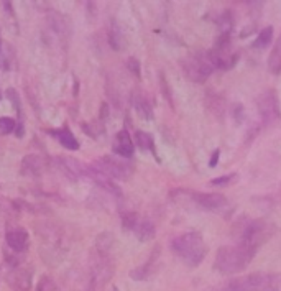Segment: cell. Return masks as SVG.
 I'll return each mask as SVG.
<instances>
[{
    "mask_svg": "<svg viewBox=\"0 0 281 291\" xmlns=\"http://www.w3.org/2000/svg\"><path fill=\"white\" fill-rule=\"evenodd\" d=\"M253 255L255 252L245 249V247H242L239 244L225 245L217 250L214 266L222 275H235L246 268V265L251 261Z\"/></svg>",
    "mask_w": 281,
    "mask_h": 291,
    "instance_id": "6da1fadb",
    "label": "cell"
},
{
    "mask_svg": "<svg viewBox=\"0 0 281 291\" xmlns=\"http://www.w3.org/2000/svg\"><path fill=\"white\" fill-rule=\"evenodd\" d=\"M171 250L184 261L187 266L194 268L204 260L207 247L199 232H186L171 240Z\"/></svg>",
    "mask_w": 281,
    "mask_h": 291,
    "instance_id": "7a4b0ae2",
    "label": "cell"
},
{
    "mask_svg": "<svg viewBox=\"0 0 281 291\" xmlns=\"http://www.w3.org/2000/svg\"><path fill=\"white\" fill-rule=\"evenodd\" d=\"M273 232H275L273 224H270V222H266L263 219L248 220L240 229L239 245L245 247V249H248L251 252H256L273 235Z\"/></svg>",
    "mask_w": 281,
    "mask_h": 291,
    "instance_id": "3957f363",
    "label": "cell"
},
{
    "mask_svg": "<svg viewBox=\"0 0 281 291\" xmlns=\"http://www.w3.org/2000/svg\"><path fill=\"white\" fill-rule=\"evenodd\" d=\"M182 69L191 81L201 84L215 71V66L209 56V51H197L182 61Z\"/></svg>",
    "mask_w": 281,
    "mask_h": 291,
    "instance_id": "277c9868",
    "label": "cell"
},
{
    "mask_svg": "<svg viewBox=\"0 0 281 291\" xmlns=\"http://www.w3.org/2000/svg\"><path fill=\"white\" fill-rule=\"evenodd\" d=\"M256 104H258V112L261 115V120H263L266 127L281 125V109L275 89H268V91L261 92Z\"/></svg>",
    "mask_w": 281,
    "mask_h": 291,
    "instance_id": "5b68a950",
    "label": "cell"
},
{
    "mask_svg": "<svg viewBox=\"0 0 281 291\" xmlns=\"http://www.w3.org/2000/svg\"><path fill=\"white\" fill-rule=\"evenodd\" d=\"M227 291H276L273 280L265 273H251L244 278L232 280Z\"/></svg>",
    "mask_w": 281,
    "mask_h": 291,
    "instance_id": "8992f818",
    "label": "cell"
},
{
    "mask_svg": "<svg viewBox=\"0 0 281 291\" xmlns=\"http://www.w3.org/2000/svg\"><path fill=\"white\" fill-rule=\"evenodd\" d=\"M92 166L108 176L110 180H127L132 173V166L127 161L117 160L113 156H102L92 163Z\"/></svg>",
    "mask_w": 281,
    "mask_h": 291,
    "instance_id": "52a82bcc",
    "label": "cell"
},
{
    "mask_svg": "<svg viewBox=\"0 0 281 291\" xmlns=\"http://www.w3.org/2000/svg\"><path fill=\"white\" fill-rule=\"evenodd\" d=\"M54 165L58 166V170L63 173L64 176H68L69 180H79V178L86 176L87 166L81 163L76 158L71 156H56L54 158Z\"/></svg>",
    "mask_w": 281,
    "mask_h": 291,
    "instance_id": "ba28073f",
    "label": "cell"
},
{
    "mask_svg": "<svg viewBox=\"0 0 281 291\" xmlns=\"http://www.w3.org/2000/svg\"><path fill=\"white\" fill-rule=\"evenodd\" d=\"M192 201L204 209L219 211L227 206V197L220 192H189Z\"/></svg>",
    "mask_w": 281,
    "mask_h": 291,
    "instance_id": "9c48e42d",
    "label": "cell"
},
{
    "mask_svg": "<svg viewBox=\"0 0 281 291\" xmlns=\"http://www.w3.org/2000/svg\"><path fill=\"white\" fill-rule=\"evenodd\" d=\"M113 266L112 261L107 258V255H101L92 263V283L94 285H101V283H107L112 276Z\"/></svg>",
    "mask_w": 281,
    "mask_h": 291,
    "instance_id": "30bf717a",
    "label": "cell"
},
{
    "mask_svg": "<svg viewBox=\"0 0 281 291\" xmlns=\"http://www.w3.org/2000/svg\"><path fill=\"white\" fill-rule=\"evenodd\" d=\"M8 285L15 291H30L32 288V270L15 266L8 271Z\"/></svg>",
    "mask_w": 281,
    "mask_h": 291,
    "instance_id": "8fae6325",
    "label": "cell"
},
{
    "mask_svg": "<svg viewBox=\"0 0 281 291\" xmlns=\"http://www.w3.org/2000/svg\"><path fill=\"white\" fill-rule=\"evenodd\" d=\"M86 176H89L91 180L96 182V184H99L102 187V189H105L108 192H112L113 196H120L122 192L120 189L117 187V184L113 182V180H110L108 176H105L104 173H101L99 170H96L92 165L91 166H87V170H86Z\"/></svg>",
    "mask_w": 281,
    "mask_h": 291,
    "instance_id": "7c38bea8",
    "label": "cell"
},
{
    "mask_svg": "<svg viewBox=\"0 0 281 291\" xmlns=\"http://www.w3.org/2000/svg\"><path fill=\"white\" fill-rule=\"evenodd\" d=\"M46 161L39 155H27L22 160V173L23 176H39L43 175Z\"/></svg>",
    "mask_w": 281,
    "mask_h": 291,
    "instance_id": "4fadbf2b",
    "label": "cell"
},
{
    "mask_svg": "<svg viewBox=\"0 0 281 291\" xmlns=\"http://www.w3.org/2000/svg\"><path fill=\"white\" fill-rule=\"evenodd\" d=\"M5 240H7L8 249L15 252V254H22L28 247V234H27V230H23V229L8 230Z\"/></svg>",
    "mask_w": 281,
    "mask_h": 291,
    "instance_id": "5bb4252c",
    "label": "cell"
},
{
    "mask_svg": "<svg viewBox=\"0 0 281 291\" xmlns=\"http://www.w3.org/2000/svg\"><path fill=\"white\" fill-rule=\"evenodd\" d=\"M113 150H115V153H118V155L123 156V158H130L133 155L135 148H133L132 137L128 135L127 130H120L117 133L115 143H113Z\"/></svg>",
    "mask_w": 281,
    "mask_h": 291,
    "instance_id": "9a60e30c",
    "label": "cell"
},
{
    "mask_svg": "<svg viewBox=\"0 0 281 291\" xmlns=\"http://www.w3.org/2000/svg\"><path fill=\"white\" fill-rule=\"evenodd\" d=\"M133 107H135L137 113L145 120H151L153 118V109L150 101L145 97V94H141L140 91H137L133 94Z\"/></svg>",
    "mask_w": 281,
    "mask_h": 291,
    "instance_id": "2e32d148",
    "label": "cell"
},
{
    "mask_svg": "<svg viewBox=\"0 0 281 291\" xmlns=\"http://www.w3.org/2000/svg\"><path fill=\"white\" fill-rule=\"evenodd\" d=\"M158 254H160V249H155V252H153V255L150 256V260H148L146 263H143L141 266H138V268L132 270V271H130V276H132V278L137 280V281L146 280L148 276H150V275L153 273V270H155V263H156Z\"/></svg>",
    "mask_w": 281,
    "mask_h": 291,
    "instance_id": "e0dca14e",
    "label": "cell"
},
{
    "mask_svg": "<svg viewBox=\"0 0 281 291\" xmlns=\"http://www.w3.org/2000/svg\"><path fill=\"white\" fill-rule=\"evenodd\" d=\"M108 44H110L112 49H115V51H122V49H125L127 46V38L122 32L120 25L117 22H112L110 30H108Z\"/></svg>",
    "mask_w": 281,
    "mask_h": 291,
    "instance_id": "ac0fdd59",
    "label": "cell"
},
{
    "mask_svg": "<svg viewBox=\"0 0 281 291\" xmlns=\"http://www.w3.org/2000/svg\"><path fill=\"white\" fill-rule=\"evenodd\" d=\"M133 234H135L141 242L151 240L153 237H155V224H153L150 219H141L140 217L135 229H133Z\"/></svg>",
    "mask_w": 281,
    "mask_h": 291,
    "instance_id": "d6986e66",
    "label": "cell"
},
{
    "mask_svg": "<svg viewBox=\"0 0 281 291\" xmlns=\"http://www.w3.org/2000/svg\"><path fill=\"white\" fill-rule=\"evenodd\" d=\"M53 137H56L59 143L68 148V150H79V142L76 140V137L72 135L71 130H68V128H61V130H54L51 132Z\"/></svg>",
    "mask_w": 281,
    "mask_h": 291,
    "instance_id": "ffe728a7",
    "label": "cell"
},
{
    "mask_svg": "<svg viewBox=\"0 0 281 291\" xmlns=\"http://www.w3.org/2000/svg\"><path fill=\"white\" fill-rule=\"evenodd\" d=\"M268 69H270L271 74H280L281 73V36L278 38V41L275 43V46L270 53Z\"/></svg>",
    "mask_w": 281,
    "mask_h": 291,
    "instance_id": "44dd1931",
    "label": "cell"
},
{
    "mask_svg": "<svg viewBox=\"0 0 281 291\" xmlns=\"http://www.w3.org/2000/svg\"><path fill=\"white\" fill-rule=\"evenodd\" d=\"M49 23H51V27L54 28V32L58 35H61V36H66V33H69V22L68 18H64V15H59L56 12H53L49 15Z\"/></svg>",
    "mask_w": 281,
    "mask_h": 291,
    "instance_id": "7402d4cb",
    "label": "cell"
},
{
    "mask_svg": "<svg viewBox=\"0 0 281 291\" xmlns=\"http://www.w3.org/2000/svg\"><path fill=\"white\" fill-rule=\"evenodd\" d=\"M112 244H113V235L110 232H102L96 239V252L101 255H107L108 250L112 249Z\"/></svg>",
    "mask_w": 281,
    "mask_h": 291,
    "instance_id": "603a6c76",
    "label": "cell"
},
{
    "mask_svg": "<svg viewBox=\"0 0 281 291\" xmlns=\"http://www.w3.org/2000/svg\"><path fill=\"white\" fill-rule=\"evenodd\" d=\"M271 39H273V27H266L258 33V36H256L255 43H253V48L263 49L266 46H270Z\"/></svg>",
    "mask_w": 281,
    "mask_h": 291,
    "instance_id": "cb8c5ba5",
    "label": "cell"
},
{
    "mask_svg": "<svg viewBox=\"0 0 281 291\" xmlns=\"http://www.w3.org/2000/svg\"><path fill=\"white\" fill-rule=\"evenodd\" d=\"M135 142L137 145L141 148V150H155V143H153V137L150 133L143 132V130H137L135 132Z\"/></svg>",
    "mask_w": 281,
    "mask_h": 291,
    "instance_id": "d4e9b609",
    "label": "cell"
},
{
    "mask_svg": "<svg viewBox=\"0 0 281 291\" xmlns=\"http://www.w3.org/2000/svg\"><path fill=\"white\" fill-rule=\"evenodd\" d=\"M219 28H220V33H230L232 35V28H234V17H232V12H229V10H225V12L219 17Z\"/></svg>",
    "mask_w": 281,
    "mask_h": 291,
    "instance_id": "484cf974",
    "label": "cell"
},
{
    "mask_svg": "<svg viewBox=\"0 0 281 291\" xmlns=\"http://www.w3.org/2000/svg\"><path fill=\"white\" fill-rule=\"evenodd\" d=\"M138 219H140V217H138V214H135V212H125V214H122V225H123V230L133 232V229H135Z\"/></svg>",
    "mask_w": 281,
    "mask_h": 291,
    "instance_id": "4316f807",
    "label": "cell"
},
{
    "mask_svg": "<svg viewBox=\"0 0 281 291\" xmlns=\"http://www.w3.org/2000/svg\"><path fill=\"white\" fill-rule=\"evenodd\" d=\"M84 130H86V133L89 137L97 138L99 135H102L105 128H104V125L101 122H91V123H84Z\"/></svg>",
    "mask_w": 281,
    "mask_h": 291,
    "instance_id": "83f0119b",
    "label": "cell"
},
{
    "mask_svg": "<svg viewBox=\"0 0 281 291\" xmlns=\"http://www.w3.org/2000/svg\"><path fill=\"white\" fill-rule=\"evenodd\" d=\"M15 127H17V122H15L13 118L0 117V133H2V135H8V133H12L15 130Z\"/></svg>",
    "mask_w": 281,
    "mask_h": 291,
    "instance_id": "f1b7e54d",
    "label": "cell"
},
{
    "mask_svg": "<svg viewBox=\"0 0 281 291\" xmlns=\"http://www.w3.org/2000/svg\"><path fill=\"white\" fill-rule=\"evenodd\" d=\"M36 291H56V285H54V281L49 278V276H43V278L39 280Z\"/></svg>",
    "mask_w": 281,
    "mask_h": 291,
    "instance_id": "f546056e",
    "label": "cell"
},
{
    "mask_svg": "<svg viewBox=\"0 0 281 291\" xmlns=\"http://www.w3.org/2000/svg\"><path fill=\"white\" fill-rule=\"evenodd\" d=\"M235 180H237V175H235V173H232V175L214 178V180L211 181V184H214V186H227V184H230V182H234Z\"/></svg>",
    "mask_w": 281,
    "mask_h": 291,
    "instance_id": "4dcf8cb0",
    "label": "cell"
},
{
    "mask_svg": "<svg viewBox=\"0 0 281 291\" xmlns=\"http://www.w3.org/2000/svg\"><path fill=\"white\" fill-rule=\"evenodd\" d=\"M160 82H161V91L163 94H165V97L170 101V104H173V99H171V91L170 87H168V82H166V77L163 76V74H160Z\"/></svg>",
    "mask_w": 281,
    "mask_h": 291,
    "instance_id": "1f68e13d",
    "label": "cell"
},
{
    "mask_svg": "<svg viewBox=\"0 0 281 291\" xmlns=\"http://www.w3.org/2000/svg\"><path fill=\"white\" fill-rule=\"evenodd\" d=\"M128 68H130V73L135 74L137 77H140V63H138L135 58L128 59Z\"/></svg>",
    "mask_w": 281,
    "mask_h": 291,
    "instance_id": "d6a6232c",
    "label": "cell"
},
{
    "mask_svg": "<svg viewBox=\"0 0 281 291\" xmlns=\"http://www.w3.org/2000/svg\"><path fill=\"white\" fill-rule=\"evenodd\" d=\"M232 113H234V118L237 123L242 122V118H244V107L240 106V104H235L234 109H232Z\"/></svg>",
    "mask_w": 281,
    "mask_h": 291,
    "instance_id": "836d02e7",
    "label": "cell"
},
{
    "mask_svg": "<svg viewBox=\"0 0 281 291\" xmlns=\"http://www.w3.org/2000/svg\"><path fill=\"white\" fill-rule=\"evenodd\" d=\"M7 94H8V99L12 101V104L15 102V109H17V112L20 113V101H18V94H17V91H15V89H8Z\"/></svg>",
    "mask_w": 281,
    "mask_h": 291,
    "instance_id": "e575fe53",
    "label": "cell"
},
{
    "mask_svg": "<svg viewBox=\"0 0 281 291\" xmlns=\"http://www.w3.org/2000/svg\"><path fill=\"white\" fill-rule=\"evenodd\" d=\"M219 156H220V151H219V150H215L214 153H212L211 161H209V166H211V168H214V166L217 165V161H219Z\"/></svg>",
    "mask_w": 281,
    "mask_h": 291,
    "instance_id": "d590c367",
    "label": "cell"
},
{
    "mask_svg": "<svg viewBox=\"0 0 281 291\" xmlns=\"http://www.w3.org/2000/svg\"><path fill=\"white\" fill-rule=\"evenodd\" d=\"M107 113H108V110H107V106H105V104H102V112H101V118L107 117Z\"/></svg>",
    "mask_w": 281,
    "mask_h": 291,
    "instance_id": "8d00e7d4",
    "label": "cell"
}]
</instances>
